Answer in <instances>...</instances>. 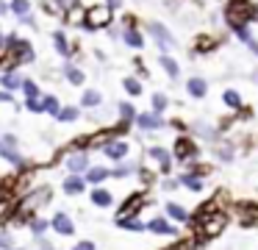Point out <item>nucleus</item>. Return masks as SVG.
<instances>
[{"label": "nucleus", "mask_w": 258, "mask_h": 250, "mask_svg": "<svg viewBox=\"0 0 258 250\" xmlns=\"http://www.w3.org/2000/svg\"><path fill=\"white\" fill-rule=\"evenodd\" d=\"M225 103H228V106H233V109H239V106H241V100H239V94H236V92H225Z\"/></svg>", "instance_id": "obj_28"}, {"label": "nucleus", "mask_w": 258, "mask_h": 250, "mask_svg": "<svg viewBox=\"0 0 258 250\" xmlns=\"http://www.w3.org/2000/svg\"><path fill=\"white\" fill-rule=\"evenodd\" d=\"M172 250H191V242H178Z\"/></svg>", "instance_id": "obj_40"}, {"label": "nucleus", "mask_w": 258, "mask_h": 250, "mask_svg": "<svg viewBox=\"0 0 258 250\" xmlns=\"http://www.w3.org/2000/svg\"><path fill=\"white\" fill-rule=\"evenodd\" d=\"M45 200H47V189H39V192H34V194H31V197L25 200L23 206H20V214H28V211H34L36 206H42Z\"/></svg>", "instance_id": "obj_3"}, {"label": "nucleus", "mask_w": 258, "mask_h": 250, "mask_svg": "<svg viewBox=\"0 0 258 250\" xmlns=\"http://www.w3.org/2000/svg\"><path fill=\"white\" fill-rule=\"evenodd\" d=\"M150 231H156V233H175L172 225H169V222H164V220H153L150 222Z\"/></svg>", "instance_id": "obj_19"}, {"label": "nucleus", "mask_w": 258, "mask_h": 250, "mask_svg": "<svg viewBox=\"0 0 258 250\" xmlns=\"http://www.w3.org/2000/svg\"><path fill=\"white\" fill-rule=\"evenodd\" d=\"M12 9L17 11V14H25V11H28V0H14Z\"/></svg>", "instance_id": "obj_30"}, {"label": "nucleus", "mask_w": 258, "mask_h": 250, "mask_svg": "<svg viewBox=\"0 0 258 250\" xmlns=\"http://www.w3.org/2000/svg\"><path fill=\"white\" fill-rule=\"evenodd\" d=\"M45 228H47V222H45V220H36V222H34V231H36V233H42Z\"/></svg>", "instance_id": "obj_38"}, {"label": "nucleus", "mask_w": 258, "mask_h": 250, "mask_svg": "<svg viewBox=\"0 0 258 250\" xmlns=\"http://www.w3.org/2000/svg\"><path fill=\"white\" fill-rule=\"evenodd\" d=\"M53 228H56L58 233H64V236L73 233V222H70L67 214H56V217H53Z\"/></svg>", "instance_id": "obj_7"}, {"label": "nucleus", "mask_w": 258, "mask_h": 250, "mask_svg": "<svg viewBox=\"0 0 258 250\" xmlns=\"http://www.w3.org/2000/svg\"><path fill=\"white\" fill-rule=\"evenodd\" d=\"M9 186H12V183H3V186H0V200H6V192H9Z\"/></svg>", "instance_id": "obj_41"}, {"label": "nucleus", "mask_w": 258, "mask_h": 250, "mask_svg": "<svg viewBox=\"0 0 258 250\" xmlns=\"http://www.w3.org/2000/svg\"><path fill=\"white\" fill-rule=\"evenodd\" d=\"M42 103H45V111H50V114H58V100H56V97H45Z\"/></svg>", "instance_id": "obj_26"}, {"label": "nucleus", "mask_w": 258, "mask_h": 250, "mask_svg": "<svg viewBox=\"0 0 258 250\" xmlns=\"http://www.w3.org/2000/svg\"><path fill=\"white\" fill-rule=\"evenodd\" d=\"M142 203H145V200H142V194H131V197L125 200L122 206H119V217H131V214H134V211L139 209Z\"/></svg>", "instance_id": "obj_5"}, {"label": "nucleus", "mask_w": 258, "mask_h": 250, "mask_svg": "<svg viewBox=\"0 0 258 250\" xmlns=\"http://www.w3.org/2000/svg\"><path fill=\"white\" fill-rule=\"evenodd\" d=\"M225 225H228V214H222V211H214V214L197 220V236H203V239L219 236Z\"/></svg>", "instance_id": "obj_1"}, {"label": "nucleus", "mask_w": 258, "mask_h": 250, "mask_svg": "<svg viewBox=\"0 0 258 250\" xmlns=\"http://www.w3.org/2000/svg\"><path fill=\"white\" fill-rule=\"evenodd\" d=\"M3 86L14 89V86H23V81H20V78L14 75V72H6V75H3Z\"/></svg>", "instance_id": "obj_22"}, {"label": "nucleus", "mask_w": 258, "mask_h": 250, "mask_svg": "<svg viewBox=\"0 0 258 250\" xmlns=\"http://www.w3.org/2000/svg\"><path fill=\"white\" fill-rule=\"evenodd\" d=\"M239 214H241V222H258V206L241 203L239 206Z\"/></svg>", "instance_id": "obj_8"}, {"label": "nucleus", "mask_w": 258, "mask_h": 250, "mask_svg": "<svg viewBox=\"0 0 258 250\" xmlns=\"http://www.w3.org/2000/svg\"><path fill=\"white\" fill-rule=\"evenodd\" d=\"M53 39H56V47H58V53H67V42H64V36H61V33H56Z\"/></svg>", "instance_id": "obj_34"}, {"label": "nucleus", "mask_w": 258, "mask_h": 250, "mask_svg": "<svg viewBox=\"0 0 258 250\" xmlns=\"http://www.w3.org/2000/svg\"><path fill=\"white\" fill-rule=\"evenodd\" d=\"M139 125H142V128H158L161 122H158L156 114H142V117H139Z\"/></svg>", "instance_id": "obj_20"}, {"label": "nucleus", "mask_w": 258, "mask_h": 250, "mask_svg": "<svg viewBox=\"0 0 258 250\" xmlns=\"http://www.w3.org/2000/svg\"><path fill=\"white\" fill-rule=\"evenodd\" d=\"M6 144H9V142H0V156H6V159H12L14 164H23V159H20V156L14 153L12 147H6Z\"/></svg>", "instance_id": "obj_21"}, {"label": "nucleus", "mask_w": 258, "mask_h": 250, "mask_svg": "<svg viewBox=\"0 0 258 250\" xmlns=\"http://www.w3.org/2000/svg\"><path fill=\"white\" fill-rule=\"evenodd\" d=\"M42 250H53V247H42Z\"/></svg>", "instance_id": "obj_44"}, {"label": "nucleus", "mask_w": 258, "mask_h": 250, "mask_svg": "<svg viewBox=\"0 0 258 250\" xmlns=\"http://www.w3.org/2000/svg\"><path fill=\"white\" fill-rule=\"evenodd\" d=\"M23 89H25V94H28V97H39V86H36V83L23 81Z\"/></svg>", "instance_id": "obj_25"}, {"label": "nucleus", "mask_w": 258, "mask_h": 250, "mask_svg": "<svg viewBox=\"0 0 258 250\" xmlns=\"http://www.w3.org/2000/svg\"><path fill=\"white\" fill-rule=\"evenodd\" d=\"M150 33L158 39V44H161V47H169V44H172V39H169V33L164 31V28L158 25V22H153V25H150Z\"/></svg>", "instance_id": "obj_9"}, {"label": "nucleus", "mask_w": 258, "mask_h": 250, "mask_svg": "<svg viewBox=\"0 0 258 250\" xmlns=\"http://www.w3.org/2000/svg\"><path fill=\"white\" fill-rule=\"evenodd\" d=\"M119 114H122V120H131V117H134V106L122 103V106H119Z\"/></svg>", "instance_id": "obj_33"}, {"label": "nucleus", "mask_w": 258, "mask_h": 250, "mask_svg": "<svg viewBox=\"0 0 258 250\" xmlns=\"http://www.w3.org/2000/svg\"><path fill=\"white\" fill-rule=\"evenodd\" d=\"M75 250H95V244H92V242H81V244H75Z\"/></svg>", "instance_id": "obj_39"}, {"label": "nucleus", "mask_w": 258, "mask_h": 250, "mask_svg": "<svg viewBox=\"0 0 258 250\" xmlns=\"http://www.w3.org/2000/svg\"><path fill=\"white\" fill-rule=\"evenodd\" d=\"M150 156H153V159L161 161V170H164V172L169 170V153H167L164 147H153V150H150Z\"/></svg>", "instance_id": "obj_13"}, {"label": "nucleus", "mask_w": 258, "mask_h": 250, "mask_svg": "<svg viewBox=\"0 0 258 250\" xmlns=\"http://www.w3.org/2000/svg\"><path fill=\"white\" fill-rule=\"evenodd\" d=\"M125 89H128L131 94H142V83L136 81V78H128V81H125Z\"/></svg>", "instance_id": "obj_24"}, {"label": "nucleus", "mask_w": 258, "mask_h": 250, "mask_svg": "<svg viewBox=\"0 0 258 250\" xmlns=\"http://www.w3.org/2000/svg\"><path fill=\"white\" fill-rule=\"evenodd\" d=\"M161 64H164V70H167V72H169V75H172V78L178 75V64H175L172 59H161Z\"/></svg>", "instance_id": "obj_27"}, {"label": "nucleus", "mask_w": 258, "mask_h": 250, "mask_svg": "<svg viewBox=\"0 0 258 250\" xmlns=\"http://www.w3.org/2000/svg\"><path fill=\"white\" fill-rule=\"evenodd\" d=\"M6 211H9V200H0V217L6 214Z\"/></svg>", "instance_id": "obj_42"}, {"label": "nucleus", "mask_w": 258, "mask_h": 250, "mask_svg": "<svg viewBox=\"0 0 258 250\" xmlns=\"http://www.w3.org/2000/svg\"><path fill=\"white\" fill-rule=\"evenodd\" d=\"M117 225L119 228H128V231H142V222L139 220H131V217H117Z\"/></svg>", "instance_id": "obj_15"}, {"label": "nucleus", "mask_w": 258, "mask_h": 250, "mask_svg": "<svg viewBox=\"0 0 258 250\" xmlns=\"http://www.w3.org/2000/svg\"><path fill=\"white\" fill-rule=\"evenodd\" d=\"M67 78H70L73 83H81V81H84V75H81L78 70H67Z\"/></svg>", "instance_id": "obj_36"}, {"label": "nucleus", "mask_w": 258, "mask_h": 250, "mask_svg": "<svg viewBox=\"0 0 258 250\" xmlns=\"http://www.w3.org/2000/svg\"><path fill=\"white\" fill-rule=\"evenodd\" d=\"M125 39H128L131 47H142V36L136 31H125Z\"/></svg>", "instance_id": "obj_23"}, {"label": "nucleus", "mask_w": 258, "mask_h": 250, "mask_svg": "<svg viewBox=\"0 0 258 250\" xmlns=\"http://www.w3.org/2000/svg\"><path fill=\"white\" fill-rule=\"evenodd\" d=\"M125 153H128V147H125L122 142H108L106 144V156H111V159H122Z\"/></svg>", "instance_id": "obj_11"}, {"label": "nucleus", "mask_w": 258, "mask_h": 250, "mask_svg": "<svg viewBox=\"0 0 258 250\" xmlns=\"http://www.w3.org/2000/svg\"><path fill=\"white\" fill-rule=\"evenodd\" d=\"M6 100H9V94H6V92H0V103H6Z\"/></svg>", "instance_id": "obj_43"}, {"label": "nucleus", "mask_w": 258, "mask_h": 250, "mask_svg": "<svg viewBox=\"0 0 258 250\" xmlns=\"http://www.w3.org/2000/svg\"><path fill=\"white\" fill-rule=\"evenodd\" d=\"M86 178H89L92 183H100V181H106V178H108V170H103V167H95V170H89V175H86Z\"/></svg>", "instance_id": "obj_18"}, {"label": "nucleus", "mask_w": 258, "mask_h": 250, "mask_svg": "<svg viewBox=\"0 0 258 250\" xmlns=\"http://www.w3.org/2000/svg\"><path fill=\"white\" fill-rule=\"evenodd\" d=\"M64 192H67V194H78V192H84V181H81L78 175L67 178V181H64Z\"/></svg>", "instance_id": "obj_10"}, {"label": "nucleus", "mask_w": 258, "mask_h": 250, "mask_svg": "<svg viewBox=\"0 0 258 250\" xmlns=\"http://www.w3.org/2000/svg\"><path fill=\"white\" fill-rule=\"evenodd\" d=\"M167 214L172 217V220H178V222H186V220H189V214H186V211L180 209L178 203H169V206H167Z\"/></svg>", "instance_id": "obj_12"}, {"label": "nucleus", "mask_w": 258, "mask_h": 250, "mask_svg": "<svg viewBox=\"0 0 258 250\" xmlns=\"http://www.w3.org/2000/svg\"><path fill=\"white\" fill-rule=\"evenodd\" d=\"M183 183H186V186H189V189H195V192H197V189H200V181H197L195 175H183Z\"/></svg>", "instance_id": "obj_32"}, {"label": "nucleus", "mask_w": 258, "mask_h": 250, "mask_svg": "<svg viewBox=\"0 0 258 250\" xmlns=\"http://www.w3.org/2000/svg\"><path fill=\"white\" fill-rule=\"evenodd\" d=\"M108 17H111L108 6H100V9H89L86 20H89V25H106V22H108Z\"/></svg>", "instance_id": "obj_4"}, {"label": "nucleus", "mask_w": 258, "mask_h": 250, "mask_svg": "<svg viewBox=\"0 0 258 250\" xmlns=\"http://www.w3.org/2000/svg\"><path fill=\"white\" fill-rule=\"evenodd\" d=\"M175 156H178L180 161L191 159V156H195V144L186 142V139H178V144H175Z\"/></svg>", "instance_id": "obj_6"}, {"label": "nucleus", "mask_w": 258, "mask_h": 250, "mask_svg": "<svg viewBox=\"0 0 258 250\" xmlns=\"http://www.w3.org/2000/svg\"><path fill=\"white\" fill-rule=\"evenodd\" d=\"M97 103H100V94L97 92H86L84 94V106H97Z\"/></svg>", "instance_id": "obj_29"}, {"label": "nucleus", "mask_w": 258, "mask_h": 250, "mask_svg": "<svg viewBox=\"0 0 258 250\" xmlns=\"http://www.w3.org/2000/svg\"><path fill=\"white\" fill-rule=\"evenodd\" d=\"M128 172H131V167H128V164H122V167H117V170H114V175L119 178V175H128Z\"/></svg>", "instance_id": "obj_37"}, {"label": "nucleus", "mask_w": 258, "mask_h": 250, "mask_svg": "<svg viewBox=\"0 0 258 250\" xmlns=\"http://www.w3.org/2000/svg\"><path fill=\"white\" fill-rule=\"evenodd\" d=\"M58 117H61L64 122H70V120H75V117H78V111H75V109H64V111H58Z\"/></svg>", "instance_id": "obj_31"}, {"label": "nucleus", "mask_w": 258, "mask_h": 250, "mask_svg": "<svg viewBox=\"0 0 258 250\" xmlns=\"http://www.w3.org/2000/svg\"><path fill=\"white\" fill-rule=\"evenodd\" d=\"M67 164H70V170H73V172H78V170H84V167H86V156H84V153L70 156V161H67Z\"/></svg>", "instance_id": "obj_17"}, {"label": "nucleus", "mask_w": 258, "mask_h": 250, "mask_svg": "<svg viewBox=\"0 0 258 250\" xmlns=\"http://www.w3.org/2000/svg\"><path fill=\"white\" fill-rule=\"evenodd\" d=\"M92 200H95V206H111V194H108L106 189H95V192H92Z\"/></svg>", "instance_id": "obj_14"}, {"label": "nucleus", "mask_w": 258, "mask_h": 250, "mask_svg": "<svg viewBox=\"0 0 258 250\" xmlns=\"http://www.w3.org/2000/svg\"><path fill=\"white\" fill-rule=\"evenodd\" d=\"M153 106H156V111H161L164 106H167V97H164V94H156V97H153Z\"/></svg>", "instance_id": "obj_35"}, {"label": "nucleus", "mask_w": 258, "mask_h": 250, "mask_svg": "<svg viewBox=\"0 0 258 250\" xmlns=\"http://www.w3.org/2000/svg\"><path fill=\"white\" fill-rule=\"evenodd\" d=\"M189 92L195 94V97H203V94H206V81H200V78H191V81H189Z\"/></svg>", "instance_id": "obj_16"}, {"label": "nucleus", "mask_w": 258, "mask_h": 250, "mask_svg": "<svg viewBox=\"0 0 258 250\" xmlns=\"http://www.w3.org/2000/svg\"><path fill=\"white\" fill-rule=\"evenodd\" d=\"M252 17V6L247 3V0H230V6H228V20L233 22L236 28L241 25V22H247Z\"/></svg>", "instance_id": "obj_2"}]
</instances>
